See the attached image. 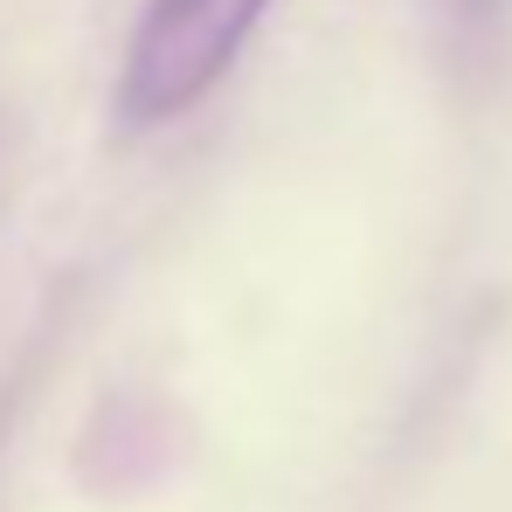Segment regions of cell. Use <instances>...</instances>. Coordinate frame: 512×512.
Masks as SVG:
<instances>
[{
    "label": "cell",
    "instance_id": "6da1fadb",
    "mask_svg": "<svg viewBox=\"0 0 512 512\" xmlns=\"http://www.w3.org/2000/svg\"><path fill=\"white\" fill-rule=\"evenodd\" d=\"M270 0H153L118 77V118L125 125H167L194 111L229 77Z\"/></svg>",
    "mask_w": 512,
    "mask_h": 512
}]
</instances>
